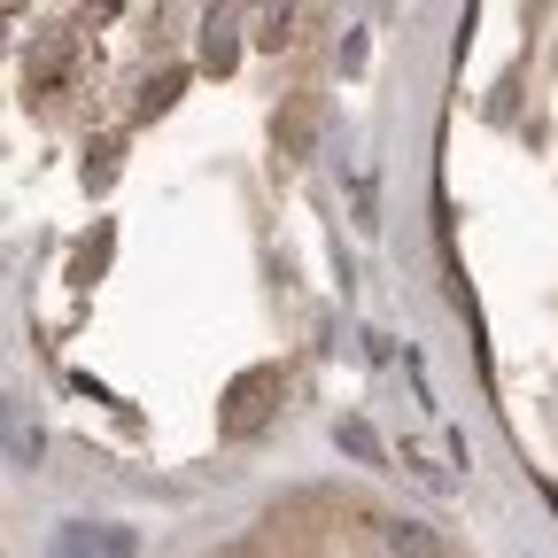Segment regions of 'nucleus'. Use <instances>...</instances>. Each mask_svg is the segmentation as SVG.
Segmentation results:
<instances>
[{
	"label": "nucleus",
	"mask_w": 558,
	"mask_h": 558,
	"mask_svg": "<svg viewBox=\"0 0 558 558\" xmlns=\"http://www.w3.org/2000/svg\"><path fill=\"white\" fill-rule=\"evenodd\" d=\"M271 396H279V373H271V365H256V373H241V380L226 388V418H218L226 442H248V435L264 427V418H271Z\"/></svg>",
	"instance_id": "f257e3e1"
},
{
	"label": "nucleus",
	"mask_w": 558,
	"mask_h": 558,
	"mask_svg": "<svg viewBox=\"0 0 558 558\" xmlns=\"http://www.w3.org/2000/svg\"><path fill=\"white\" fill-rule=\"evenodd\" d=\"M380 550L388 558H450V543L427 520H380Z\"/></svg>",
	"instance_id": "f03ea898"
},
{
	"label": "nucleus",
	"mask_w": 558,
	"mask_h": 558,
	"mask_svg": "<svg viewBox=\"0 0 558 558\" xmlns=\"http://www.w3.org/2000/svg\"><path fill=\"white\" fill-rule=\"evenodd\" d=\"M333 442H341L349 458H357V465H388V450H380V435L365 427V418H341V427H333Z\"/></svg>",
	"instance_id": "7ed1b4c3"
},
{
	"label": "nucleus",
	"mask_w": 558,
	"mask_h": 558,
	"mask_svg": "<svg viewBox=\"0 0 558 558\" xmlns=\"http://www.w3.org/2000/svg\"><path fill=\"white\" fill-rule=\"evenodd\" d=\"M202 62H209V70H233V62H241V39H233V16H209V39H202Z\"/></svg>",
	"instance_id": "20e7f679"
},
{
	"label": "nucleus",
	"mask_w": 558,
	"mask_h": 558,
	"mask_svg": "<svg viewBox=\"0 0 558 558\" xmlns=\"http://www.w3.org/2000/svg\"><path fill=\"white\" fill-rule=\"evenodd\" d=\"M295 39V9H264L256 16V47H288Z\"/></svg>",
	"instance_id": "39448f33"
}]
</instances>
